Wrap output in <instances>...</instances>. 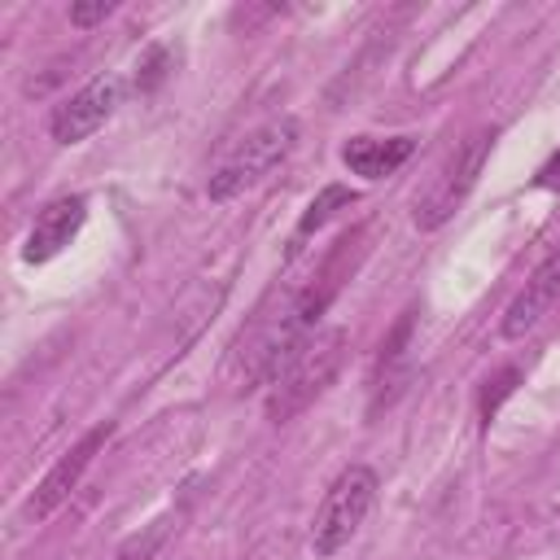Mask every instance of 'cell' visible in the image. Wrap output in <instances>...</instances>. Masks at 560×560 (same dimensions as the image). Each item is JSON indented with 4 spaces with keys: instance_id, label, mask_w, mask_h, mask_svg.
<instances>
[{
    "instance_id": "9c48e42d",
    "label": "cell",
    "mask_w": 560,
    "mask_h": 560,
    "mask_svg": "<svg viewBox=\"0 0 560 560\" xmlns=\"http://www.w3.org/2000/svg\"><path fill=\"white\" fill-rule=\"evenodd\" d=\"M556 298H560V249L547 254V258L529 271L525 289H521V293L512 298V306L503 311V337L516 341V337H525L529 328H538V319L556 306Z\"/></svg>"
},
{
    "instance_id": "4fadbf2b",
    "label": "cell",
    "mask_w": 560,
    "mask_h": 560,
    "mask_svg": "<svg viewBox=\"0 0 560 560\" xmlns=\"http://www.w3.org/2000/svg\"><path fill=\"white\" fill-rule=\"evenodd\" d=\"M516 381H521V368H503V372H494V376L486 381V389H481V420H490V416L499 411V402L516 389Z\"/></svg>"
},
{
    "instance_id": "ba28073f",
    "label": "cell",
    "mask_w": 560,
    "mask_h": 560,
    "mask_svg": "<svg viewBox=\"0 0 560 560\" xmlns=\"http://www.w3.org/2000/svg\"><path fill=\"white\" fill-rule=\"evenodd\" d=\"M83 219H88V201H83L79 192L52 197V201L35 214V228H31V236H26L22 258H26V262H48V258H57V254L79 236Z\"/></svg>"
},
{
    "instance_id": "8992f818",
    "label": "cell",
    "mask_w": 560,
    "mask_h": 560,
    "mask_svg": "<svg viewBox=\"0 0 560 560\" xmlns=\"http://www.w3.org/2000/svg\"><path fill=\"white\" fill-rule=\"evenodd\" d=\"M118 101H122V83H118L114 74H96L92 83H83L70 101H61V105L52 109V118H48L52 140H57V144H79V140H88L96 127L109 122V114L118 109Z\"/></svg>"
},
{
    "instance_id": "30bf717a",
    "label": "cell",
    "mask_w": 560,
    "mask_h": 560,
    "mask_svg": "<svg viewBox=\"0 0 560 560\" xmlns=\"http://www.w3.org/2000/svg\"><path fill=\"white\" fill-rule=\"evenodd\" d=\"M416 153V140L411 136H354V140H346L341 144V162H346V171H354V175H363V179H385V175H394L407 158Z\"/></svg>"
},
{
    "instance_id": "8fae6325",
    "label": "cell",
    "mask_w": 560,
    "mask_h": 560,
    "mask_svg": "<svg viewBox=\"0 0 560 560\" xmlns=\"http://www.w3.org/2000/svg\"><path fill=\"white\" fill-rule=\"evenodd\" d=\"M350 206H354V192L341 188V184H328V188L306 206V214L298 219V232H315V228H324L337 210H350Z\"/></svg>"
},
{
    "instance_id": "7a4b0ae2",
    "label": "cell",
    "mask_w": 560,
    "mask_h": 560,
    "mask_svg": "<svg viewBox=\"0 0 560 560\" xmlns=\"http://www.w3.org/2000/svg\"><path fill=\"white\" fill-rule=\"evenodd\" d=\"M341 363H346V328L341 324L311 328L298 341V350L267 381V416L276 424H284L298 411H306L332 385V376L341 372Z\"/></svg>"
},
{
    "instance_id": "2e32d148",
    "label": "cell",
    "mask_w": 560,
    "mask_h": 560,
    "mask_svg": "<svg viewBox=\"0 0 560 560\" xmlns=\"http://www.w3.org/2000/svg\"><path fill=\"white\" fill-rule=\"evenodd\" d=\"M538 184H542V188H560V153L547 158V166L538 171Z\"/></svg>"
},
{
    "instance_id": "5bb4252c",
    "label": "cell",
    "mask_w": 560,
    "mask_h": 560,
    "mask_svg": "<svg viewBox=\"0 0 560 560\" xmlns=\"http://www.w3.org/2000/svg\"><path fill=\"white\" fill-rule=\"evenodd\" d=\"M109 13H114L109 0H96V4H70V22H74V26H96V22H105Z\"/></svg>"
},
{
    "instance_id": "5b68a950",
    "label": "cell",
    "mask_w": 560,
    "mask_h": 560,
    "mask_svg": "<svg viewBox=\"0 0 560 560\" xmlns=\"http://www.w3.org/2000/svg\"><path fill=\"white\" fill-rule=\"evenodd\" d=\"M372 503H376V472L368 464H350L346 472H337V481L328 486V494L315 512V525H311L315 556H337L359 534Z\"/></svg>"
},
{
    "instance_id": "3957f363",
    "label": "cell",
    "mask_w": 560,
    "mask_h": 560,
    "mask_svg": "<svg viewBox=\"0 0 560 560\" xmlns=\"http://www.w3.org/2000/svg\"><path fill=\"white\" fill-rule=\"evenodd\" d=\"M490 144H494V131L490 127H477L472 136H464L442 158V166L433 171V179L424 184V192L416 197V210H411V219H416L420 232H438L464 206V197L472 192V184H477V175H481V166L490 158Z\"/></svg>"
},
{
    "instance_id": "52a82bcc",
    "label": "cell",
    "mask_w": 560,
    "mask_h": 560,
    "mask_svg": "<svg viewBox=\"0 0 560 560\" xmlns=\"http://www.w3.org/2000/svg\"><path fill=\"white\" fill-rule=\"evenodd\" d=\"M105 442H109V424L88 429V433H83V438H79V442H74V446H70V451H66V455L44 472V481L35 486V494H31V499H26V508H22V512H26V521H48V516H52V512L74 494V486L83 481V472L92 468V459H96V451H101Z\"/></svg>"
},
{
    "instance_id": "277c9868",
    "label": "cell",
    "mask_w": 560,
    "mask_h": 560,
    "mask_svg": "<svg viewBox=\"0 0 560 560\" xmlns=\"http://www.w3.org/2000/svg\"><path fill=\"white\" fill-rule=\"evenodd\" d=\"M293 144H298V118H271V122L254 127V131L219 162V171L210 175V184H206V188H210V201H228V197L254 188L258 179H267V175L293 153Z\"/></svg>"
},
{
    "instance_id": "6da1fadb",
    "label": "cell",
    "mask_w": 560,
    "mask_h": 560,
    "mask_svg": "<svg viewBox=\"0 0 560 560\" xmlns=\"http://www.w3.org/2000/svg\"><path fill=\"white\" fill-rule=\"evenodd\" d=\"M324 311L311 276L298 280V284H276L262 306L254 311V319L236 332L232 350H228V363H223V376L236 385V389H249L258 381H271L276 368L298 350V341L315 328V315Z\"/></svg>"
},
{
    "instance_id": "7c38bea8",
    "label": "cell",
    "mask_w": 560,
    "mask_h": 560,
    "mask_svg": "<svg viewBox=\"0 0 560 560\" xmlns=\"http://www.w3.org/2000/svg\"><path fill=\"white\" fill-rule=\"evenodd\" d=\"M166 66H171L166 44H153V48L140 57V66H136V88H140V92H153V88L166 79Z\"/></svg>"
},
{
    "instance_id": "9a60e30c",
    "label": "cell",
    "mask_w": 560,
    "mask_h": 560,
    "mask_svg": "<svg viewBox=\"0 0 560 560\" xmlns=\"http://www.w3.org/2000/svg\"><path fill=\"white\" fill-rule=\"evenodd\" d=\"M158 542H162V525H158V529H153V534H149L144 542H140V538H136V542H127V547H122V551H118L114 560H149Z\"/></svg>"
}]
</instances>
